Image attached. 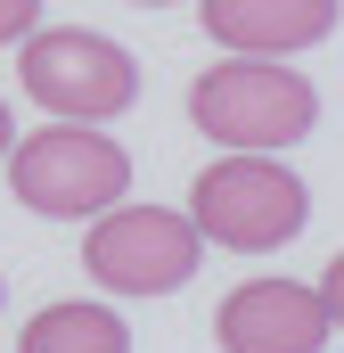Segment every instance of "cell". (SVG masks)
I'll return each instance as SVG.
<instances>
[{
  "label": "cell",
  "mask_w": 344,
  "mask_h": 353,
  "mask_svg": "<svg viewBox=\"0 0 344 353\" xmlns=\"http://www.w3.org/2000/svg\"><path fill=\"white\" fill-rule=\"evenodd\" d=\"M189 123L205 140H222V148H262L270 157V148H295L320 123V90L279 58H230V66L197 74Z\"/></svg>",
  "instance_id": "obj_1"
},
{
  "label": "cell",
  "mask_w": 344,
  "mask_h": 353,
  "mask_svg": "<svg viewBox=\"0 0 344 353\" xmlns=\"http://www.w3.org/2000/svg\"><path fill=\"white\" fill-rule=\"evenodd\" d=\"M303 214H312L303 181L287 173V165H270L262 148H230L222 165H205L197 189H189V222H197L213 247H230V255H270V247H287V239L303 230Z\"/></svg>",
  "instance_id": "obj_2"
},
{
  "label": "cell",
  "mask_w": 344,
  "mask_h": 353,
  "mask_svg": "<svg viewBox=\"0 0 344 353\" xmlns=\"http://www.w3.org/2000/svg\"><path fill=\"white\" fill-rule=\"evenodd\" d=\"M8 189H17V205H33L50 222H90L131 189V157L90 123H50V132L8 140Z\"/></svg>",
  "instance_id": "obj_3"
},
{
  "label": "cell",
  "mask_w": 344,
  "mask_h": 353,
  "mask_svg": "<svg viewBox=\"0 0 344 353\" xmlns=\"http://www.w3.org/2000/svg\"><path fill=\"white\" fill-rule=\"evenodd\" d=\"M17 74H25V99L66 115V123H107L140 99V66L123 41L90 33V25H50V33H25L17 41Z\"/></svg>",
  "instance_id": "obj_4"
},
{
  "label": "cell",
  "mask_w": 344,
  "mask_h": 353,
  "mask_svg": "<svg viewBox=\"0 0 344 353\" xmlns=\"http://www.w3.org/2000/svg\"><path fill=\"white\" fill-rule=\"evenodd\" d=\"M83 263L98 288H115V296H172V288H189L197 263H205V230L189 222V214H164V205H107L98 222H90V247Z\"/></svg>",
  "instance_id": "obj_5"
},
{
  "label": "cell",
  "mask_w": 344,
  "mask_h": 353,
  "mask_svg": "<svg viewBox=\"0 0 344 353\" xmlns=\"http://www.w3.org/2000/svg\"><path fill=\"white\" fill-rule=\"evenodd\" d=\"M328 329H336V321H328L320 288H303V279H246V288H230L222 312H213L222 353H320Z\"/></svg>",
  "instance_id": "obj_6"
},
{
  "label": "cell",
  "mask_w": 344,
  "mask_h": 353,
  "mask_svg": "<svg viewBox=\"0 0 344 353\" xmlns=\"http://www.w3.org/2000/svg\"><path fill=\"white\" fill-rule=\"evenodd\" d=\"M205 33L238 58H287L336 33V0H197Z\"/></svg>",
  "instance_id": "obj_7"
},
{
  "label": "cell",
  "mask_w": 344,
  "mask_h": 353,
  "mask_svg": "<svg viewBox=\"0 0 344 353\" xmlns=\"http://www.w3.org/2000/svg\"><path fill=\"white\" fill-rule=\"evenodd\" d=\"M17 353H131V329H123L107 304L66 296V304H50V312H33V321H25Z\"/></svg>",
  "instance_id": "obj_8"
},
{
  "label": "cell",
  "mask_w": 344,
  "mask_h": 353,
  "mask_svg": "<svg viewBox=\"0 0 344 353\" xmlns=\"http://www.w3.org/2000/svg\"><path fill=\"white\" fill-rule=\"evenodd\" d=\"M33 25H41V0H0V50H8V41H25Z\"/></svg>",
  "instance_id": "obj_9"
},
{
  "label": "cell",
  "mask_w": 344,
  "mask_h": 353,
  "mask_svg": "<svg viewBox=\"0 0 344 353\" xmlns=\"http://www.w3.org/2000/svg\"><path fill=\"white\" fill-rule=\"evenodd\" d=\"M320 304H328V321L344 329V255L328 263V279H320Z\"/></svg>",
  "instance_id": "obj_10"
},
{
  "label": "cell",
  "mask_w": 344,
  "mask_h": 353,
  "mask_svg": "<svg viewBox=\"0 0 344 353\" xmlns=\"http://www.w3.org/2000/svg\"><path fill=\"white\" fill-rule=\"evenodd\" d=\"M8 140H17V123H8V99H0V157H8Z\"/></svg>",
  "instance_id": "obj_11"
},
{
  "label": "cell",
  "mask_w": 344,
  "mask_h": 353,
  "mask_svg": "<svg viewBox=\"0 0 344 353\" xmlns=\"http://www.w3.org/2000/svg\"><path fill=\"white\" fill-rule=\"evenodd\" d=\"M140 8H172V0H140Z\"/></svg>",
  "instance_id": "obj_12"
}]
</instances>
